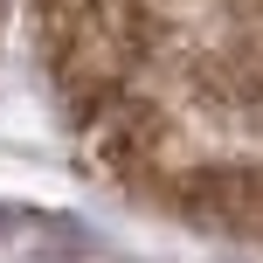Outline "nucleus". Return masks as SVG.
<instances>
[{"instance_id":"f257e3e1","label":"nucleus","mask_w":263,"mask_h":263,"mask_svg":"<svg viewBox=\"0 0 263 263\" xmlns=\"http://www.w3.org/2000/svg\"><path fill=\"white\" fill-rule=\"evenodd\" d=\"M0 229H7V208H0Z\"/></svg>"}]
</instances>
